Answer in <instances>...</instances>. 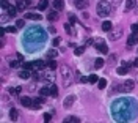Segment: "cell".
I'll use <instances>...</instances> for the list:
<instances>
[{
	"instance_id": "4fadbf2b",
	"label": "cell",
	"mask_w": 138,
	"mask_h": 123,
	"mask_svg": "<svg viewBox=\"0 0 138 123\" xmlns=\"http://www.w3.org/2000/svg\"><path fill=\"white\" fill-rule=\"evenodd\" d=\"M53 9H57V11H61L63 8H64V2L63 0H53Z\"/></svg>"
},
{
	"instance_id": "d6986e66",
	"label": "cell",
	"mask_w": 138,
	"mask_h": 123,
	"mask_svg": "<svg viewBox=\"0 0 138 123\" xmlns=\"http://www.w3.org/2000/svg\"><path fill=\"white\" fill-rule=\"evenodd\" d=\"M104 66V58H96V62H94V68L96 70H101Z\"/></svg>"
},
{
	"instance_id": "52a82bcc",
	"label": "cell",
	"mask_w": 138,
	"mask_h": 123,
	"mask_svg": "<svg viewBox=\"0 0 138 123\" xmlns=\"http://www.w3.org/2000/svg\"><path fill=\"white\" fill-rule=\"evenodd\" d=\"M135 8H137V0H126L124 11H130V9H135Z\"/></svg>"
},
{
	"instance_id": "d6a6232c",
	"label": "cell",
	"mask_w": 138,
	"mask_h": 123,
	"mask_svg": "<svg viewBox=\"0 0 138 123\" xmlns=\"http://www.w3.org/2000/svg\"><path fill=\"white\" fill-rule=\"evenodd\" d=\"M64 30H66V33H69V35H72V33H74V32H72L71 24H64Z\"/></svg>"
},
{
	"instance_id": "f1b7e54d",
	"label": "cell",
	"mask_w": 138,
	"mask_h": 123,
	"mask_svg": "<svg viewBox=\"0 0 138 123\" xmlns=\"http://www.w3.org/2000/svg\"><path fill=\"white\" fill-rule=\"evenodd\" d=\"M88 81H90L91 84H96V82H99V77H97L96 74H91V76L88 77Z\"/></svg>"
},
{
	"instance_id": "83f0119b",
	"label": "cell",
	"mask_w": 138,
	"mask_h": 123,
	"mask_svg": "<svg viewBox=\"0 0 138 123\" xmlns=\"http://www.w3.org/2000/svg\"><path fill=\"white\" fill-rule=\"evenodd\" d=\"M97 87H99L101 90H102V88H105V87H107V81H105V79H99V82H97Z\"/></svg>"
},
{
	"instance_id": "836d02e7",
	"label": "cell",
	"mask_w": 138,
	"mask_h": 123,
	"mask_svg": "<svg viewBox=\"0 0 138 123\" xmlns=\"http://www.w3.org/2000/svg\"><path fill=\"white\" fill-rule=\"evenodd\" d=\"M57 55H58L57 51H49V52H47V57H49V58H55Z\"/></svg>"
},
{
	"instance_id": "6da1fadb",
	"label": "cell",
	"mask_w": 138,
	"mask_h": 123,
	"mask_svg": "<svg viewBox=\"0 0 138 123\" xmlns=\"http://www.w3.org/2000/svg\"><path fill=\"white\" fill-rule=\"evenodd\" d=\"M97 14L101 16V17H107L110 13H112V5L107 2V0H101L99 3H97Z\"/></svg>"
},
{
	"instance_id": "bcb514c9",
	"label": "cell",
	"mask_w": 138,
	"mask_h": 123,
	"mask_svg": "<svg viewBox=\"0 0 138 123\" xmlns=\"http://www.w3.org/2000/svg\"><path fill=\"white\" fill-rule=\"evenodd\" d=\"M47 30H49V33H55V32H57V30H55V28H53V27H49V28H47Z\"/></svg>"
},
{
	"instance_id": "d590c367",
	"label": "cell",
	"mask_w": 138,
	"mask_h": 123,
	"mask_svg": "<svg viewBox=\"0 0 138 123\" xmlns=\"http://www.w3.org/2000/svg\"><path fill=\"white\" fill-rule=\"evenodd\" d=\"M69 22H71V24H75V22H77V17H75V14H72V13L69 14Z\"/></svg>"
},
{
	"instance_id": "ffe728a7",
	"label": "cell",
	"mask_w": 138,
	"mask_h": 123,
	"mask_svg": "<svg viewBox=\"0 0 138 123\" xmlns=\"http://www.w3.org/2000/svg\"><path fill=\"white\" fill-rule=\"evenodd\" d=\"M79 123L80 122V119H77V117H74V115H71V117H66L64 119V123Z\"/></svg>"
},
{
	"instance_id": "f546056e",
	"label": "cell",
	"mask_w": 138,
	"mask_h": 123,
	"mask_svg": "<svg viewBox=\"0 0 138 123\" xmlns=\"http://www.w3.org/2000/svg\"><path fill=\"white\" fill-rule=\"evenodd\" d=\"M39 95H41V96H47V95H50V88H41V90H39Z\"/></svg>"
},
{
	"instance_id": "8d00e7d4",
	"label": "cell",
	"mask_w": 138,
	"mask_h": 123,
	"mask_svg": "<svg viewBox=\"0 0 138 123\" xmlns=\"http://www.w3.org/2000/svg\"><path fill=\"white\" fill-rule=\"evenodd\" d=\"M42 119H44V122H50V120H52V112H50V114H44V117H42Z\"/></svg>"
},
{
	"instance_id": "7c38bea8",
	"label": "cell",
	"mask_w": 138,
	"mask_h": 123,
	"mask_svg": "<svg viewBox=\"0 0 138 123\" xmlns=\"http://www.w3.org/2000/svg\"><path fill=\"white\" fill-rule=\"evenodd\" d=\"M41 104H44V96H41L39 95V98H36V100H33V109H39L41 107Z\"/></svg>"
},
{
	"instance_id": "74e56055",
	"label": "cell",
	"mask_w": 138,
	"mask_h": 123,
	"mask_svg": "<svg viewBox=\"0 0 138 123\" xmlns=\"http://www.w3.org/2000/svg\"><path fill=\"white\" fill-rule=\"evenodd\" d=\"M55 68H57V62H55V60L49 62V70H55Z\"/></svg>"
},
{
	"instance_id": "d4e9b609",
	"label": "cell",
	"mask_w": 138,
	"mask_h": 123,
	"mask_svg": "<svg viewBox=\"0 0 138 123\" xmlns=\"http://www.w3.org/2000/svg\"><path fill=\"white\" fill-rule=\"evenodd\" d=\"M16 6H17V9L19 11H22L27 5H25V0H17V3H16Z\"/></svg>"
},
{
	"instance_id": "9a60e30c",
	"label": "cell",
	"mask_w": 138,
	"mask_h": 123,
	"mask_svg": "<svg viewBox=\"0 0 138 123\" xmlns=\"http://www.w3.org/2000/svg\"><path fill=\"white\" fill-rule=\"evenodd\" d=\"M47 19H49L50 22L57 21V19H58V11H57V9H55V11H50V13L47 14Z\"/></svg>"
},
{
	"instance_id": "60d3db41",
	"label": "cell",
	"mask_w": 138,
	"mask_h": 123,
	"mask_svg": "<svg viewBox=\"0 0 138 123\" xmlns=\"http://www.w3.org/2000/svg\"><path fill=\"white\" fill-rule=\"evenodd\" d=\"M17 30V27H6V32H9V33H14Z\"/></svg>"
},
{
	"instance_id": "cb8c5ba5",
	"label": "cell",
	"mask_w": 138,
	"mask_h": 123,
	"mask_svg": "<svg viewBox=\"0 0 138 123\" xmlns=\"http://www.w3.org/2000/svg\"><path fill=\"white\" fill-rule=\"evenodd\" d=\"M19 76H20L22 79H30V71H28V70H24V71L19 73Z\"/></svg>"
},
{
	"instance_id": "8992f818",
	"label": "cell",
	"mask_w": 138,
	"mask_h": 123,
	"mask_svg": "<svg viewBox=\"0 0 138 123\" xmlns=\"http://www.w3.org/2000/svg\"><path fill=\"white\" fill-rule=\"evenodd\" d=\"M74 101H75V96L74 95H69L66 100H64V103H63V106L66 107V109H69V107H72V104H74Z\"/></svg>"
},
{
	"instance_id": "7a4b0ae2",
	"label": "cell",
	"mask_w": 138,
	"mask_h": 123,
	"mask_svg": "<svg viewBox=\"0 0 138 123\" xmlns=\"http://www.w3.org/2000/svg\"><path fill=\"white\" fill-rule=\"evenodd\" d=\"M134 87H135V82H134V81H124L123 84L115 85V90L123 92V93H129V92H132V90H134Z\"/></svg>"
},
{
	"instance_id": "277c9868",
	"label": "cell",
	"mask_w": 138,
	"mask_h": 123,
	"mask_svg": "<svg viewBox=\"0 0 138 123\" xmlns=\"http://www.w3.org/2000/svg\"><path fill=\"white\" fill-rule=\"evenodd\" d=\"M132 65H134V63H130V65H129V63H123V66H119V68L116 70V73H118L119 76H126V74L129 73V68H130Z\"/></svg>"
},
{
	"instance_id": "f6af8a7d",
	"label": "cell",
	"mask_w": 138,
	"mask_h": 123,
	"mask_svg": "<svg viewBox=\"0 0 138 123\" xmlns=\"http://www.w3.org/2000/svg\"><path fill=\"white\" fill-rule=\"evenodd\" d=\"M31 77H33L35 81H38V79H39V74H38V73H33V74H31Z\"/></svg>"
},
{
	"instance_id": "30bf717a",
	"label": "cell",
	"mask_w": 138,
	"mask_h": 123,
	"mask_svg": "<svg viewBox=\"0 0 138 123\" xmlns=\"http://www.w3.org/2000/svg\"><path fill=\"white\" fill-rule=\"evenodd\" d=\"M20 104L25 106V107H30V106H33V100L30 96H22L20 98Z\"/></svg>"
},
{
	"instance_id": "ac0fdd59",
	"label": "cell",
	"mask_w": 138,
	"mask_h": 123,
	"mask_svg": "<svg viewBox=\"0 0 138 123\" xmlns=\"http://www.w3.org/2000/svg\"><path fill=\"white\" fill-rule=\"evenodd\" d=\"M102 30H105V32H112V22L104 21V22H102Z\"/></svg>"
},
{
	"instance_id": "7bdbcfd3",
	"label": "cell",
	"mask_w": 138,
	"mask_h": 123,
	"mask_svg": "<svg viewBox=\"0 0 138 123\" xmlns=\"http://www.w3.org/2000/svg\"><path fill=\"white\" fill-rule=\"evenodd\" d=\"M132 33H138V24H134L132 25Z\"/></svg>"
},
{
	"instance_id": "b9f144b4",
	"label": "cell",
	"mask_w": 138,
	"mask_h": 123,
	"mask_svg": "<svg viewBox=\"0 0 138 123\" xmlns=\"http://www.w3.org/2000/svg\"><path fill=\"white\" fill-rule=\"evenodd\" d=\"M17 63H19V60L16 58L14 62H11V63H9V66H11V68H16V66H17Z\"/></svg>"
},
{
	"instance_id": "e575fe53",
	"label": "cell",
	"mask_w": 138,
	"mask_h": 123,
	"mask_svg": "<svg viewBox=\"0 0 138 123\" xmlns=\"http://www.w3.org/2000/svg\"><path fill=\"white\" fill-rule=\"evenodd\" d=\"M60 43H61V38H58V36H55V38H53V41H52L53 47H55V46H60Z\"/></svg>"
},
{
	"instance_id": "e0dca14e",
	"label": "cell",
	"mask_w": 138,
	"mask_h": 123,
	"mask_svg": "<svg viewBox=\"0 0 138 123\" xmlns=\"http://www.w3.org/2000/svg\"><path fill=\"white\" fill-rule=\"evenodd\" d=\"M47 6H49V2L47 0H39V3H38V9L39 11H44Z\"/></svg>"
},
{
	"instance_id": "7402d4cb",
	"label": "cell",
	"mask_w": 138,
	"mask_h": 123,
	"mask_svg": "<svg viewBox=\"0 0 138 123\" xmlns=\"http://www.w3.org/2000/svg\"><path fill=\"white\" fill-rule=\"evenodd\" d=\"M17 11H19V9H17V6H9V8H8V14H9L11 17H13V16H16V13H17Z\"/></svg>"
},
{
	"instance_id": "9c48e42d",
	"label": "cell",
	"mask_w": 138,
	"mask_h": 123,
	"mask_svg": "<svg viewBox=\"0 0 138 123\" xmlns=\"http://www.w3.org/2000/svg\"><path fill=\"white\" fill-rule=\"evenodd\" d=\"M121 36H123V30H113V32H110V40L112 41H116Z\"/></svg>"
},
{
	"instance_id": "c3c4849f",
	"label": "cell",
	"mask_w": 138,
	"mask_h": 123,
	"mask_svg": "<svg viewBox=\"0 0 138 123\" xmlns=\"http://www.w3.org/2000/svg\"><path fill=\"white\" fill-rule=\"evenodd\" d=\"M134 66H137V68H138V58H137V60H134Z\"/></svg>"
},
{
	"instance_id": "f35d334b",
	"label": "cell",
	"mask_w": 138,
	"mask_h": 123,
	"mask_svg": "<svg viewBox=\"0 0 138 123\" xmlns=\"http://www.w3.org/2000/svg\"><path fill=\"white\" fill-rule=\"evenodd\" d=\"M9 6H11V5H9L6 0H2V8H3V9H8Z\"/></svg>"
},
{
	"instance_id": "ba28073f",
	"label": "cell",
	"mask_w": 138,
	"mask_h": 123,
	"mask_svg": "<svg viewBox=\"0 0 138 123\" xmlns=\"http://www.w3.org/2000/svg\"><path fill=\"white\" fill-rule=\"evenodd\" d=\"M138 43V36H137V33H132L129 38H127V47H130V46H135Z\"/></svg>"
},
{
	"instance_id": "603a6c76",
	"label": "cell",
	"mask_w": 138,
	"mask_h": 123,
	"mask_svg": "<svg viewBox=\"0 0 138 123\" xmlns=\"http://www.w3.org/2000/svg\"><path fill=\"white\" fill-rule=\"evenodd\" d=\"M33 65H35V66L38 68V70H42V68L46 66V63H44L42 60H36V62H33Z\"/></svg>"
},
{
	"instance_id": "8fae6325",
	"label": "cell",
	"mask_w": 138,
	"mask_h": 123,
	"mask_svg": "<svg viewBox=\"0 0 138 123\" xmlns=\"http://www.w3.org/2000/svg\"><path fill=\"white\" fill-rule=\"evenodd\" d=\"M96 46H97V49H99L102 54H107V52H108V47H107V44H104V43H102V40H97Z\"/></svg>"
},
{
	"instance_id": "484cf974",
	"label": "cell",
	"mask_w": 138,
	"mask_h": 123,
	"mask_svg": "<svg viewBox=\"0 0 138 123\" xmlns=\"http://www.w3.org/2000/svg\"><path fill=\"white\" fill-rule=\"evenodd\" d=\"M20 90H22L20 87H13V88H9L8 92H9L11 95H19V93H20Z\"/></svg>"
},
{
	"instance_id": "2e32d148",
	"label": "cell",
	"mask_w": 138,
	"mask_h": 123,
	"mask_svg": "<svg viewBox=\"0 0 138 123\" xmlns=\"http://www.w3.org/2000/svg\"><path fill=\"white\" fill-rule=\"evenodd\" d=\"M17 117H19V112H17V109H14V107H13V109L9 111V119H11L13 122H16V120H17Z\"/></svg>"
},
{
	"instance_id": "5bb4252c",
	"label": "cell",
	"mask_w": 138,
	"mask_h": 123,
	"mask_svg": "<svg viewBox=\"0 0 138 123\" xmlns=\"http://www.w3.org/2000/svg\"><path fill=\"white\" fill-rule=\"evenodd\" d=\"M25 17L30 19V21H41V19H42L39 14H35V13H28V14H25Z\"/></svg>"
},
{
	"instance_id": "4dcf8cb0",
	"label": "cell",
	"mask_w": 138,
	"mask_h": 123,
	"mask_svg": "<svg viewBox=\"0 0 138 123\" xmlns=\"http://www.w3.org/2000/svg\"><path fill=\"white\" fill-rule=\"evenodd\" d=\"M24 25H25V21H24V19H17V21H16V27H17V28H22Z\"/></svg>"
},
{
	"instance_id": "1f68e13d",
	"label": "cell",
	"mask_w": 138,
	"mask_h": 123,
	"mask_svg": "<svg viewBox=\"0 0 138 123\" xmlns=\"http://www.w3.org/2000/svg\"><path fill=\"white\" fill-rule=\"evenodd\" d=\"M83 52H85V47H82V46H80V47H75V51H74L75 55H82Z\"/></svg>"
},
{
	"instance_id": "ab89813d",
	"label": "cell",
	"mask_w": 138,
	"mask_h": 123,
	"mask_svg": "<svg viewBox=\"0 0 138 123\" xmlns=\"http://www.w3.org/2000/svg\"><path fill=\"white\" fill-rule=\"evenodd\" d=\"M121 2H123V0H113V5H112V6H113V8H118V6L121 5Z\"/></svg>"
},
{
	"instance_id": "ee69618b",
	"label": "cell",
	"mask_w": 138,
	"mask_h": 123,
	"mask_svg": "<svg viewBox=\"0 0 138 123\" xmlns=\"http://www.w3.org/2000/svg\"><path fill=\"white\" fill-rule=\"evenodd\" d=\"M16 58H17L19 62H24V55H22V54H17V55H16Z\"/></svg>"
},
{
	"instance_id": "5b68a950",
	"label": "cell",
	"mask_w": 138,
	"mask_h": 123,
	"mask_svg": "<svg viewBox=\"0 0 138 123\" xmlns=\"http://www.w3.org/2000/svg\"><path fill=\"white\" fill-rule=\"evenodd\" d=\"M74 5H75V8H79V9H86L88 5H90V2H88V0H74Z\"/></svg>"
},
{
	"instance_id": "7dc6e473",
	"label": "cell",
	"mask_w": 138,
	"mask_h": 123,
	"mask_svg": "<svg viewBox=\"0 0 138 123\" xmlns=\"http://www.w3.org/2000/svg\"><path fill=\"white\" fill-rule=\"evenodd\" d=\"M80 82L85 84V82H90V81H88V77H80Z\"/></svg>"
},
{
	"instance_id": "3957f363",
	"label": "cell",
	"mask_w": 138,
	"mask_h": 123,
	"mask_svg": "<svg viewBox=\"0 0 138 123\" xmlns=\"http://www.w3.org/2000/svg\"><path fill=\"white\" fill-rule=\"evenodd\" d=\"M61 76H63L64 85L68 87V85L71 84V81H72V73H71V70H69L68 66H63V68H61Z\"/></svg>"
},
{
	"instance_id": "4316f807",
	"label": "cell",
	"mask_w": 138,
	"mask_h": 123,
	"mask_svg": "<svg viewBox=\"0 0 138 123\" xmlns=\"http://www.w3.org/2000/svg\"><path fill=\"white\" fill-rule=\"evenodd\" d=\"M24 70H28V71H31V70H35V65H33V62H27V63H24Z\"/></svg>"
},
{
	"instance_id": "44dd1931",
	"label": "cell",
	"mask_w": 138,
	"mask_h": 123,
	"mask_svg": "<svg viewBox=\"0 0 138 123\" xmlns=\"http://www.w3.org/2000/svg\"><path fill=\"white\" fill-rule=\"evenodd\" d=\"M50 96H53V98L58 96V87H57V85H52V87H50Z\"/></svg>"
},
{
	"instance_id": "681fc988",
	"label": "cell",
	"mask_w": 138,
	"mask_h": 123,
	"mask_svg": "<svg viewBox=\"0 0 138 123\" xmlns=\"http://www.w3.org/2000/svg\"><path fill=\"white\" fill-rule=\"evenodd\" d=\"M135 13H137V14H138V6H137V8H135Z\"/></svg>"
}]
</instances>
